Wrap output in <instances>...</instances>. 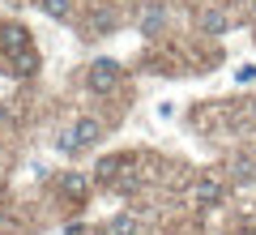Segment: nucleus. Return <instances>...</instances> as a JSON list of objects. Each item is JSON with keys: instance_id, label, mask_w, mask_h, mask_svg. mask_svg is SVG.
Listing matches in <instances>:
<instances>
[{"instance_id": "obj_7", "label": "nucleus", "mask_w": 256, "mask_h": 235, "mask_svg": "<svg viewBox=\"0 0 256 235\" xmlns=\"http://www.w3.org/2000/svg\"><path fill=\"white\" fill-rule=\"evenodd\" d=\"M201 30L205 35H222V30H226V13L222 9H205L201 13Z\"/></svg>"}, {"instance_id": "obj_2", "label": "nucleus", "mask_w": 256, "mask_h": 235, "mask_svg": "<svg viewBox=\"0 0 256 235\" xmlns=\"http://www.w3.org/2000/svg\"><path fill=\"white\" fill-rule=\"evenodd\" d=\"M86 82H90L94 94H111L120 86V64L116 60H94L90 73H86Z\"/></svg>"}, {"instance_id": "obj_12", "label": "nucleus", "mask_w": 256, "mask_h": 235, "mask_svg": "<svg viewBox=\"0 0 256 235\" xmlns=\"http://www.w3.org/2000/svg\"><path fill=\"white\" fill-rule=\"evenodd\" d=\"M0 124H4V107H0Z\"/></svg>"}, {"instance_id": "obj_4", "label": "nucleus", "mask_w": 256, "mask_h": 235, "mask_svg": "<svg viewBox=\"0 0 256 235\" xmlns=\"http://www.w3.org/2000/svg\"><path fill=\"white\" fill-rule=\"evenodd\" d=\"M0 47H4V56H9V60H18V56L30 52V35H26L22 26H9L4 35H0Z\"/></svg>"}, {"instance_id": "obj_5", "label": "nucleus", "mask_w": 256, "mask_h": 235, "mask_svg": "<svg viewBox=\"0 0 256 235\" xmlns=\"http://www.w3.org/2000/svg\"><path fill=\"white\" fill-rule=\"evenodd\" d=\"M107 235H141V218L137 214H116L107 222Z\"/></svg>"}, {"instance_id": "obj_13", "label": "nucleus", "mask_w": 256, "mask_h": 235, "mask_svg": "<svg viewBox=\"0 0 256 235\" xmlns=\"http://www.w3.org/2000/svg\"><path fill=\"white\" fill-rule=\"evenodd\" d=\"M248 235H256V231H248Z\"/></svg>"}, {"instance_id": "obj_11", "label": "nucleus", "mask_w": 256, "mask_h": 235, "mask_svg": "<svg viewBox=\"0 0 256 235\" xmlns=\"http://www.w3.org/2000/svg\"><path fill=\"white\" fill-rule=\"evenodd\" d=\"M252 77H256V69H252V64H239V73H235V82H252Z\"/></svg>"}, {"instance_id": "obj_6", "label": "nucleus", "mask_w": 256, "mask_h": 235, "mask_svg": "<svg viewBox=\"0 0 256 235\" xmlns=\"http://www.w3.org/2000/svg\"><path fill=\"white\" fill-rule=\"evenodd\" d=\"M162 22H166L162 5H150V9L141 13V30H146V35H158V30H162Z\"/></svg>"}, {"instance_id": "obj_3", "label": "nucleus", "mask_w": 256, "mask_h": 235, "mask_svg": "<svg viewBox=\"0 0 256 235\" xmlns=\"http://www.w3.org/2000/svg\"><path fill=\"white\" fill-rule=\"evenodd\" d=\"M222 197H226V184H222L218 175H201V180L192 184V205H201V209L222 205Z\"/></svg>"}, {"instance_id": "obj_8", "label": "nucleus", "mask_w": 256, "mask_h": 235, "mask_svg": "<svg viewBox=\"0 0 256 235\" xmlns=\"http://www.w3.org/2000/svg\"><path fill=\"white\" fill-rule=\"evenodd\" d=\"M235 180L239 184L256 180V158H252V154H239V158H235Z\"/></svg>"}, {"instance_id": "obj_14", "label": "nucleus", "mask_w": 256, "mask_h": 235, "mask_svg": "<svg viewBox=\"0 0 256 235\" xmlns=\"http://www.w3.org/2000/svg\"><path fill=\"white\" fill-rule=\"evenodd\" d=\"M252 9H256V5H252Z\"/></svg>"}, {"instance_id": "obj_1", "label": "nucleus", "mask_w": 256, "mask_h": 235, "mask_svg": "<svg viewBox=\"0 0 256 235\" xmlns=\"http://www.w3.org/2000/svg\"><path fill=\"white\" fill-rule=\"evenodd\" d=\"M98 137H102V124L94 116H82V120H73V124L60 133V150L64 154H82V150H90V145H98Z\"/></svg>"}, {"instance_id": "obj_9", "label": "nucleus", "mask_w": 256, "mask_h": 235, "mask_svg": "<svg viewBox=\"0 0 256 235\" xmlns=\"http://www.w3.org/2000/svg\"><path fill=\"white\" fill-rule=\"evenodd\" d=\"M86 188H90V180H86L82 171H68V175H64V192H68V197H86Z\"/></svg>"}, {"instance_id": "obj_10", "label": "nucleus", "mask_w": 256, "mask_h": 235, "mask_svg": "<svg viewBox=\"0 0 256 235\" xmlns=\"http://www.w3.org/2000/svg\"><path fill=\"white\" fill-rule=\"evenodd\" d=\"M43 13L56 18V22H64V18H68V0H43Z\"/></svg>"}]
</instances>
